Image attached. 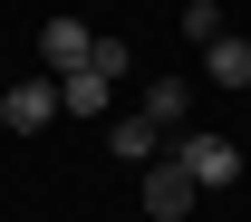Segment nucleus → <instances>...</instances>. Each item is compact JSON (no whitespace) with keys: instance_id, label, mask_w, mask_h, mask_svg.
I'll use <instances>...</instances> for the list:
<instances>
[{"instance_id":"nucleus-3","label":"nucleus","mask_w":251,"mask_h":222,"mask_svg":"<svg viewBox=\"0 0 251 222\" xmlns=\"http://www.w3.org/2000/svg\"><path fill=\"white\" fill-rule=\"evenodd\" d=\"M87 58H97V29H87V20H68V10H58V20L39 29V77H77V68H87Z\"/></svg>"},{"instance_id":"nucleus-9","label":"nucleus","mask_w":251,"mask_h":222,"mask_svg":"<svg viewBox=\"0 0 251 222\" xmlns=\"http://www.w3.org/2000/svg\"><path fill=\"white\" fill-rule=\"evenodd\" d=\"M184 39H193V49H213V39H222V10H213V0H193V10H184Z\"/></svg>"},{"instance_id":"nucleus-5","label":"nucleus","mask_w":251,"mask_h":222,"mask_svg":"<svg viewBox=\"0 0 251 222\" xmlns=\"http://www.w3.org/2000/svg\"><path fill=\"white\" fill-rule=\"evenodd\" d=\"M106 155L145 174V164L164 155V126H155V116H145V106H135V116H126V106H116V116H106Z\"/></svg>"},{"instance_id":"nucleus-4","label":"nucleus","mask_w":251,"mask_h":222,"mask_svg":"<svg viewBox=\"0 0 251 222\" xmlns=\"http://www.w3.org/2000/svg\"><path fill=\"white\" fill-rule=\"evenodd\" d=\"M193 203H203V193H193V174H184L174 155L145 164V213H155V222H193Z\"/></svg>"},{"instance_id":"nucleus-6","label":"nucleus","mask_w":251,"mask_h":222,"mask_svg":"<svg viewBox=\"0 0 251 222\" xmlns=\"http://www.w3.org/2000/svg\"><path fill=\"white\" fill-rule=\"evenodd\" d=\"M58 116H116V77H97V68L58 77Z\"/></svg>"},{"instance_id":"nucleus-8","label":"nucleus","mask_w":251,"mask_h":222,"mask_svg":"<svg viewBox=\"0 0 251 222\" xmlns=\"http://www.w3.org/2000/svg\"><path fill=\"white\" fill-rule=\"evenodd\" d=\"M145 116L155 126H184L193 116V77H145Z\"/></svg>"},{"instance_id":"nucleus-7","label":"nucleus","mask_w":251,"mask_h":222,"mask_svg":"<svg viewBox=\"0 0 251 222\" xmlns=\"http://www.w3.org/2000/svg\"><path fill=\"white\" fill-rule=\"evenodd\" d=\"M203 77H213L222 97H242V87H251V39H232V29H222L213 49H203Z\"/></svg>"},{"instance_id":"nucleus-1","label":"nucleus","mask_w":251,"mask_h":222,"mask_svg":"<svg viewBox=\"0 0 251 222\" xmlns=\"http://www.w3.org/2000/svg\"><path fill=\"white\" fill-rule=\"evenodd\" d=\"M164 155L193 174V193H232V184H242V145H232V135H213V126H184Z\"/></svg>"},{"instance_id":"nucleus-2","label":"nucleus","mask_w":251,"mask_h":222,"mask_svg":"<svg viewBox=\"0 0 251 222\" xmlns=\"http://www.w3.org/2000/svg\"><path fill=\"white\" fill-rule=\"evenodd\" d=\"M0 126H10V135H49V126H58V77H20V87H0Z\"/></svg>"}]
</instances>
